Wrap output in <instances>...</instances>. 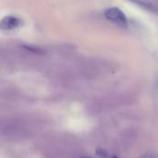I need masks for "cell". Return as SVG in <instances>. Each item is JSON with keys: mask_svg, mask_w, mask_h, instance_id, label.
Returning <instances> with one entry per match:
<instances>
[{"mask_svg": "<svg viewBox=\"0 0 158 158\" xmlns=\"http://www.w3.org/2000/svg\"><path fill=\"white\" fill-rule=\"evenodd\" d=\"M105 17L120 28L128 27V19L125 13L118 6H111L105 10Z\"/></svg>", "mask_w": 158, "mask_h": 158, "instance_id": "obj_1", "label": "cell"}, {"mask_svg": "<svg viewBox=\"0 0 158 158\" xmlns=\"http://www.w3.org/2000/svg\"><path fill=\"white\" fill-rule=\"evenodd\" d=\"M20 24V20L13 16L5 17L0 21V29L3 31H13L17 29Z\"/></svg>", "mask_w": 158, "mask_h": 158, "instance_id": "obj_2", "label": "cell"}, {"mask_svg": "<svg viewBox=\"0 0 158 158\" xmlns=\"http://www.w3.org/2000/svg\"><path fill=\"white\" fill-rule=\"evenodd\" d=\"M136 5L140 6L143 9H146L152 13L158 14V2H146V1H138L135 2Z\"/></svg>", "mask_w": 158, "mask_h": 158, "instance_id": "obj_3", "label": "cell"}, {"mask_svg": "<svg viewBox=\"0 0 158 158\" xmlns=\"http://www.w3.org/2000/svg\"><path fill=\"white\" fill-rule=\"evenodd\" d=\"M139 158H158V155L155 152L149 151V152H146V153L143 154Z\"/></svg>", "mask_w": 158, "mask_h": 158, "instance_id": "obj_4", "label": "cell"}]
</instances>
